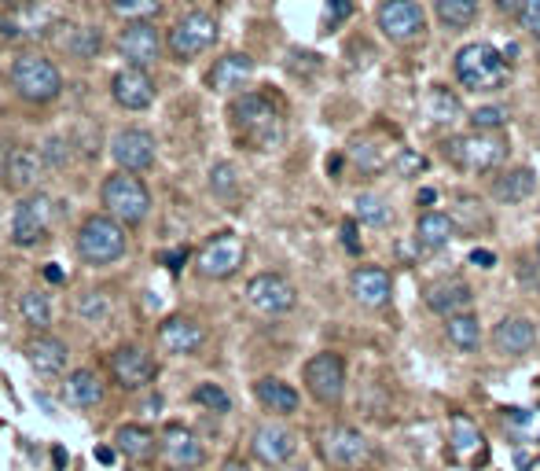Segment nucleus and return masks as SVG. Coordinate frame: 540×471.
Returning a JSON list of instances; mask_svg holds the SVG:
<instances>
[{
  "label": "nucleus",
  "instance_id": "12",
  "mask_svg": "<svg viewBox=\"0 0 540 471\" xmlns=\"http://www.w3.org/2000/svg\"><path fill=\"white\" fill-rule=\"evenodd\" d=\"M320 449H324V460L338 471H357L372 460V442L360 435L357 427H327L324 438H320Z\"/></svg>",
  "mask_w": 540,
  "mask_h": 471
},
{
  "label": "nucleus",
  "instance_id": "14",
  "mask_svg": "<svg viewBox=\"0 0 540 471\" xmlns=\"http://www.w3.org/2000/svg\"><path fill=\"white\" fill-rule=\"evenodd\" d=\"M243 258H247V247H243V240H239L236 232H217L214 240L195 254V269L206 280H228V276L239 273Z\"/></svg>",
  "mask_w": 540,
  "mask_h": 471
},
{
  "label": "nucleus",
  "instance_id": "60",
  "mask_svg": "<svg viewBox=\"0 0 540 471\" xmlns=\"http://www.w3.org/2000/svg\"><path fill=\"white\" fill-rule=\"evenodd\" d=\"M537 258H540V243H537Z\"/></svg>",
  "mask_w": 540,
  "mask_h": 471
},
{
  "label": "nucleus",
  "instance_id": "53",
  "mask_svg": "<svg viewBox=\"0 0 540 471\" xmlns=\"http://www.w3.org/2000/svg\"><path fill=\"white\" fill-rule=\"evenodd\" d=\"M471 265H478V269H493V265H496V254L485 251V247H474V251H471Z\"/></svg>",
  "mask_w": 540,
  "mask_h": 471
},
{
  "label": "nucleus",
  "instance_id": "31",
  "mask_svg": "<svg viewBox=\"0 0 540 471\" xmlns=\"http://www.w3.org/2000/svg\"><path fill=\"white\" fill-rule=\"evenodd\" d=\"M537 192V173L529 166H515V170H504L493 181V199L496 203H526L529 196Z\"/></svg>",
  "mask_w": 540,
  "mask_h": 471
},
{
  "label": "nucleus",
  "instance_id": "37",
  "mask_svg": "<svg viewBox=\"0 0 540 471\" xmlns=\"http://www.w3.org/2000/svg\"><path fill=\"white\" fill-rule=\"evenodd\" d=\"M353 214H357L360 225H372V229H386L390 221H394V210L386 203L383 196H375V192H360L353 199Z\"/></svg>",
  "mask_w": 540,
  "mask_h": 471
},
{
  "label": "nucleus",
  "instance_id": "39",
  "mask_svg": "<svg viewBox=\"0 0 540 471\" xmlns=\"http://www.w3.org/2000/svg\"><path fill=\"white\" fill-rule=\"evenodd\" d=\"M452 221L460 225V229L474 232L478 225H489V218H485V210H482V199L471 196V192H460V196H452Z\"/></svg>",
  "mask_w": 540,
  "mask_h": 471
},
{
  "label": "nucleus",
  "instance_id": "57",
  "mask_svg": "<svg viewBox=\"0 0 540 471\" xmlns=\"http://www.w3.org/2000/svg\"><path fill=\"white\" fill-rule=\"evenodd\" d=\"M434 199H438V192H434V188H423V192H419V203H423V207H430Z\"/></svg>",
  "mask_w": 540,
  "mask_h": 471
},
{
  "label": "nucleus",
  "instance_id": "28",
  "mask_svg": "<svg viewBox=\"0 0 540 471\" xmlns=\"http://www.w3.org/2000/svg\"><path fill=\"white\" fill-rule=\"evenodd\" d=\"M250 74H254V59L243 56V52H232V56H221L214 67H210L206 85H210L214 92H236V89L247 85Z\"/></svg>",
  "mask_w": 540,
  "mask_h": 471
},
{
  "label": "nucleus",
  "instance_id": "41",
  "mask_svg": "<svg viewBox=\"0 0 540 471\" xmlns=\"http://www.w3.org/2000/svg\"><path fill=\"white\" fill-rule=\"evenodd\" d=\"M463 115V107H460V96L449 89H430V118L438 122V126H445V122H456V118Z\"/></svg>",
  "mask_w": 540,
  "mask_h": 471
},
{
  "label": "nucleus",
  "instance_id": "21",
  "mask_svg": "<svg viewBox=\"0 0 540 471\" xmlns=\"http://www.w3.org/2000/svg\"><path fill=\"white\" fill-rule=\"evenodd\" d=\"M111 96L122 111H147L155 104V81H151V74L144 67H122L114 70Z\"/></svg>",
  "mask_w": 540,
  "mask_h": 471
},
{
  "label": "nucleus",
  "instance_id": "1",
  "mask_svg": "<svg viewBox=\"0 0 540 471\" xmlns=\"http://www.w3.org/2000/svg\"><path fill=\"white\" fill-rule=\"evenodd\" d=\"M232 126L247 144L261 151L280 148L283 140V115L280 107L272 104L269 92H243L232 100Z\"/></svg>",
  "mask_w": 540,
  "mask_h": 471
},
{
  "label": "nucleus",
  "instance_id": "16",
  "mask_svg": "<svg viewBox=\"0 0 540 471\" xmlns=\"http://www.w3.org/2000/svg\"><path fill=\"white\" fill-rule=\"evenodd\" d=\"M155 335H158V346L173 357H192V354H199L206 343V328L195 321V317H184V313H169V317H162Z\"/></svg>",
  "mask_w": 540,
  "mask_h": 471
},
{
  "label": "nucleus",
  "instance_id": "27",
  "mask_svg": "<svg viewBox=\"0 0 540 471\" xmlns=\"http://www.w3.org/2000/svg\"><path fill=\"white\" fill-rule=\"evenodd\" d=\"M63 402L70 409H96L103 402V380L92 372V368H74L67 372V380H63Z\"/></svg>",
  "mask_w": 540,
  "mask_h": 471
},
{
  "label": "nucleus",
  "instance_id": "17",
  "mask_svg": "<svg viewBox=\"0 0 540 471\" xmlns=\"http://www.w3.org/2000/svg\"><path fill=\"white\" fill-rule=\"evenodd\" d=\"M45 177H48V162L37 148H26L23 144V148L8 151V159H4V181H8L12 192L30 196V192H37L45 184Z\"/></svg>",
  "mask_w": 540,
  "mask_h": 471
},
{
  "label": "nucleus",
  "instance_id": "8",
  "mask_svg": "<svg viewBox=\"0 0 540 471\" xmlns=\"http://www.w3.org/2000/svg\"><path fill=\"white\" fill-rule=\"evenodd\" d=\"M169 56L177 63H192L217 45V19L210 12H188L169 30Z\"/></svg>",
  "mask_w": 540,
  "mask_h": 471
},
{
  "label": "nucleus",
  "instance_id": "49",
  "mask_svg": "<svg viewBox=\"0 0 540 471\" xmlns=\"http://www.w3.org/2000/svg\"><path fill=\"white\" fill-rule=\"evenodd\" d=\"M41 155H45V162L48 166H63V162H67V140L63 137H48L45 140V151H41Z\"/></svg>",
  "mask_w": 540,
  "mask_h": 471
},
{
  "label": "nucleus",
  "instance_id": "19",
  "mask_svg": "<svg viewBox=\"0 0 540 471\" xmlns=\"http://www.w3.org/2000/svg\"><path fill=\"white\" fill-rule=\"evenodd\" d=\"M158 453L180 471H192L206 460V449H203V442H199V435L184 424L162 427V435H158Z\"/></svg>",
  "mask_w": 540,
  "mask_h": 471
},
{
  "label": "nucleus",
  "instance_id": "20",
  "mask_svg": "<svg viewBox=\"0 0 540 471\" xmlns=\"http://www.w3.org/2000/svg\"><path fill=\"white\" fill-rule=\"evenodd\" d=\"M23 354L41 380H59V376L67 372L70 350H67L63 339H56V335H48V332L30 335V339L23 343Z\"/></svg>",
  "mask_w": 540,
  "mask_h": 471
},
{
  "label": "nucleus",
  "instance_id": "47",
  "mask_svg": "<svg viewBox=\"0 0 540 471\" xmlns=\"http://www.w3.org/2000/svg\"><path fill=\"white\" fill-rule=\"evenodd\" d=\"M394 170L401 173V177H419V173L427 170V159L419 155V151H397V159H394Z\"/></svg>",
  "mask_w": 540,
  "mask_h": 471
},
{
  "label": "nucleus",
  "instance_id": "34",
  "mask_svg": "<svg viewBox=\"0 0 540 471\" xmlns=\"http://www.w3.org/2000/svg\"><path fill=\"white\" fill-rule=\"evenodd\" d=\"M445 339H449L460 354H474V350L482 346V324H478V317H474L471 310L452 313V317H445Z\"/></svg>",
  "mask_w": 540,
  "mask_h": 471
},
{
  "label": "nucleus",
  "instance_id": "43",
  "mask_svg": "<svg viewBox=\"0 0 540 471\" xmlns=\"http://www.w3.org/2000/svg\"><path fill=\"white\" fill-rule=\"evenodd\" d=\"M107 8H111L114 15L129 19V23H140V19H155L162 4H158V0H107Z\"/></svg>",
  "mask_w": 540,
  "mask_h": 471
},
{
  "label": "nucleus",
  "instance_id": "36",
  "mask_svg": "<svg viewBox=\"0 0 540 471\" xmlns=\"http://www.w3.org/2000/svg\"><path fill=\"white\" fill-rule=\"evenodd\" d=\"M504 431L515 442H537L540 438V409H504L500 416Z\"/></svg>",
  "mask_w": 540,
  "mask_h": 471
},
{
  "label": "nucleus",
  "instance_id": "11",
  "mask_svg": "<svg viewBox=\"0 0 540 471\" xmlns=\"http://www.w3.org/2000/svg\"><path fill=\"white\" fill-rule=\"evenodd\" d=\"M375 26L383 30L386 41L408 45L427 30V15L419 8V0H383L375 8Z\"/></svg>",
  "mask_w": 540,
  "mask_h": 471
},
{
  "label": "nucleus",
  "instance_id": "54",
  "mask_svg": "<svg viewBox=\"0 0 540 471\" xmlns=\"http://www.w3.org/2000/svg\"><path fill=\"white\" fill-rule=\"evenodd\" d=\"M118 457H122L118 446H96V460H100V464H114Z\"/></svg>",
  "mask_w": 540,
  "mask_h": 471
},
{
  "label": "nucleus",
  "instance_id": "33",
  "mask_svg": "<svg viewBox=\"0 0 540 471\" xmlns=\"http://www.w3.org/2000/svg\"><path fill=\"white\" fill-rule=\"evenodd\" d=\"M485 449V438L478 431V424H471L467 416H452V435H449V453L460 464H471L478 453Z\"/></svg>",
  "mask_w": 540,
  "mask_h": 471
},
{
  "label": "nucleus",
  "instance_id": "22",
  "mask_svg": "<svg viewBox=\"0 0 540 471\" xmlns=\"http://www.w3.org/2000/svg\"><path fill=\"white\" fill-rule=\"evenodd\" d=\"M294 449H298V438H294L291 427L283 424H261L250 438V453L265 464V468H280L287 460L294 457Z\"/></svg>",
  "mask_w": 540,
  "mask_h": 471
},
{
  "label": "nucleus",
  "instance_id": "9",
  "mask_svg": "<svg viewBox=\"0 0 540 471\" xmlns=\"http://www.w3.org/2000/svg\"><path fill=\"white\" fill-rule=\"evenodd\" d=\"M305 391L313 394V402L320 405H338L346 394V361L335 350H320L305 361L302 368Z\"/></svg>",
  "mask_w": 540,
  "mask_h": 471
},
{
  "label": "nucleus",
  "instance_id": "42",
  "mask_svg": "<svg viewBox=\"0 0 540 471\" xmlns=\"http://www.w3.org/2000/svg\"><path fill=\"white\" fill-rule=\"evenodd\" d=\"M192 402L203 405V409H210V413H217V416L232 413V398H228V391L221 383H199L192 391Z\"/></svg>",
  "mask_w": 540,
  "mask_h": 471
},
{
  "label": "nucleus",
  "instance_id": "18",
  "mask_svg": "<svg viewBox=\"0 0 540 471\" xmlns=\"http://www.w3.org/2000/svg\"><path fill=\"white\" fill-rule=\"evenodd\" d=\"M118 56L129 63V67H155L158 56H162V37L151 26V19H140V23H129L118 34Z\"/></svg>",
  "mask_w": 540,
  "mask_h": 471
},
{
  "label": "nucleus",
  "instance_id": "45",
  "mask_svg": "<svg viewBox=\"0 0 540 471\" xmlns=\"http://www.w3.org/2000/svg\"><path fill=\"white\" fill-rule=\"evenodd\" d=\"M210 192L221 199H232L239 192V177L232 162H217L214 170H210Z\"/></svg>",
  "mask_w": 540,
  "mask_h": 471
},
{
  "label": "nucleus",
  "instance_id": "51",
  "mask_svg": "<svg viewBox=\"0 0 540 471\" xmlns=\"http://www.w3.org/2000/svg\"><path fill=\"white\" fill-rule=\"evenodd\" d=\"M188 262V251L184 247H177V251H166L162 254V265H166L169 273H180V265Z\"/></svg>",
  "mask_w": 540,
  "mask_h": 471
},
{
  "label": "nucleus",
  "instance_id": "2",
  "mask_svg": "<svg viewBox=\"0 0 540 471\" xmlns=\"http://www.w3.org/2000/svg\"><path fill=\"white\" fill-rule=\"evenodd\" d=\"M8 85L19 100L45 107L63 96V70L41 52H23L8 63Z\"/></svg>",
  "mask_w": 540,
  "mask_h": 471
},
{
  "label": "nucleus",
  "instance_id": "15",
  "mask_svg": "<svg viewBox=\"0 0 540 471\" xmlns=\"http://www.w3.org/2000/svg\"><path fill=\"white\" fill-rule=\"evenodd\" d=\"M107 148H111V159H114L118 170L147 173L151 166H155V137L140 126L118 129Z\"/></svg>",
  "mask_w": 540,
  "mask_h": 471
},
{
  "label": "nucleus",
  "instance_id": "30",
  "mask_svg": "<svg viewBox=\"0 0 540 471\" xmlns=\"http://www.w3.org/2000/svg\"><path fill=\"white\" fill-rule=\"evenodd\" d=\"M114 446L122 457H129L133 464H147L158 453V435L147 424H122L114 431Z\"/></svg>",
  "mask_w": 540,
  "mask_h": 471
},
{
  "label": "nucleus",
  "instance_id": "38",
  "mask_svg": "<svg viewBox=\"0 0 540 471\" xmlns=\"http://www.w3.org/2000/svg\"><path fill=\"white\" fill-rule=\"evenodd\" d=\"M434 15L449 30H467L478 19V0H434Z\"/></svg>",
  "mask_w": 540,
  "mask_h": 471
},
{
  "label": "nucleus",
  "instance_id": "7",
  "mask_svg": "<svg viewBox=\"0 0 540 471\" xmlns=\"http://www.w3.org/2000/svg\"><path fill=\"white\" fill-rule=\"evenodd\" d=\"M107 372L118 391H147L158 376V365L140 343H122L107 354Z\"/></svg>",
  "mask_w": 540,
  "mask_h": 471
},
{
  "label": "nucleus",
  "instance_id": "40",
  "mask_svg": "<svg viewBox=\"0 0 540 471\" xmlns=\"http://www.w3.org/2000/svg\"><path fill=\"white\" fill-rule=\"evenodd\" d=\"M507 118H511V111H507L504 104H482L471 111V129L474 133H500V129L507 126Z\"/></svg>",
  "mask_w": 540,
  "mask_h": 471
},
{
  "label": "nucleus",
  "instance_id": "50",
  "mask_svg": "<svg viewBox=\"0 0 540 471\" xmlns=\"http://www.w3.org/2000/svg\"><path fill=\"white\" fill-rule=\"evenodd\" d=\"M342 247L349 254H360V240H357V218L342 221Z\"/></svg>",
  "mask_w": 540,
  "mask_h": 471
},
{
  "label": "nucleus",
  "instance_id": "44",
  "mask_svg": "<svg viewBox=\"0 0 540 471\" xmlns=\"http://www.w3.org/2000/svg\"><path fill=\"white\" fill-rule=\"evenodd\" d=\"M78 313H81V321H89V324L107 321V317H111V299H107V291H89V295H81Z\"/></svg>",
  "mask_w": 540,
  "mask_h": 471
},
{
  "label": "nucleus",
  "instance_id": "52",
  "mask_svg": "<svg viewBox=\"0 0 540 471\" xmlns=\"http://www.w3.org/2000/svg\"><path fill=\"white\" fill-rule=\"evenodd\" d=\"M496 12L507 15V19H518L522 15V8H526V0H493Z\"/></svg>",
  "mask_w": 540,
  "mask_h": 471
},
{
  "label": "nucleus",
  "instance_id": "10",
  "mask_svg": "<svg viewBox=\"0 0 540 471\" xmlns=\"http://www.w3.org/2000/svg\"><path fill=\"white\" fill-rule=\"evenodd\" d=\"M52 232V199L45 192L19 196L12 210V243L15 247H41Z\"/></svg>",
  "mask_w": 540,
  "mask_h": 471
},
{
  "label": "nucleus",
  "instance_id": "58",
  "mask_svg": "<svg viewBox=\"0 0 540 471\" xmlns=\"http://www.w3.org/2000/svg\"><path fill=\"white\" fill-rule=\"evenodd\" d=\"M221 471H250V468L243 464V460H225V468Z\"/></svg>",
  "mask_w": 540,
  "mask_h": 471
},
{
  "label": "nucleus",
  "instance_id": "13",
  "mask_svg": "<svg viewBox=\"0 0 540 471\" xmlns=\"http://www.w3.org/2000/svg\"><path fill=\"white\" fill-rule=\"evenodd\" d=\"M247 302L250 310H258L261 317H283L298 306V291L287 276L280 273H258L250 276L247 284Z\"/></svg>",
  "mask_w": 540,
  "mask_h": 471
},
{
  "label": "nucleus",
  "instance_id": "4",
  "mask_svg": "<svg viewBox=\"0 0 540 471\" xmlns=\"http://www.w3.org/2000/svg\"><path fill=\"white\" fill-rule=\"evenodd\" d=\"M125 225L114 221L111 214H89L81 221L78 232H74V251L85 265L92 269H103V265H114L125 258Z\"/></svg>",
  "mask_w": 540,
  "mask_h": 471
},
{
  "label": "nucleus",
  "instance_id": "6",
  "mask_svg": "<svg viewBox=\"0 0 540 471\" xmlns=\"http://www.w3.org/2000/svg\"><path fill=\"white\" fill-rule=\"evenodd\" d=\"M441 155L467 173H493L507 159V140L500 133H463L441 144Z\"/></svg>",
  "mask_w": 540,
  "mask_h": 471
},
{
  "label": "nucleus",
  "instance_id": "32",
  "mask_svg": "<svg viewBox=\"0 0 540 471\" xmlns=\"http://www.w3.org/2000/svg\"><path fill=\"white\" fill-rule=\"evenodd\" d=\"M59 45H63V52H67L70 59L89 63V59L100 56L103 37L96 26H63V30H59Z\"/></svg>",
  "mask_w": 540,
  "mask_h": 471
},
{
  "label": "nucleus",
  "instance_id": "5",
  "mask_svg": "<svg viewBox=\"0 0 540 471\" xmlns=\"http://www.w3.org/2000/svg\"><path fill=\"white\" fill-rule=\"evenodd\" d=\"M452 74L463 89L471 92H496L507 81V56L496 52L489 41H474L463 45L452 59Z\"/></svg>",
  "mask_w": 540,
  "mask_h": 471
},
{
  "label": "nucleus",
  "instance_id": "56",
  "mask_svg": "<svg viewBox=\"0 0 540 471\" xmlns=\"http://www.w3.org/2000/svg\"><path fill=\"white\" fill-rule=\"evenodd\" d=\"M158 409H162V398H158V394H151V398H147V405H144V416H158Z\"/></svg>",
  "mask_w": 540,
  "mask_h": 471
},
{
  "label": "nucleus",
  "instance_id": "46",
  "mask_svg": "<svg viewBox=\"0 0 540 471\" xmlns=\"http://www.w3.org/2000/svg\"><path fill=\"white\" fill-rule=\"evenodd\" d=\"M349 15H353V0H327V8H324V34L338 30V26L346 23Z\"/></svg>",
  "mask_w": 540,
  "mask_h": 471
},
{
  "label": "nucleus",
  "instance_id": "55",
  "mask_svg": "<svg viewBox=\"0 0 540 471\" xmlns=\"http://www.w3.org/2000/svg\"><path fill=\"white\" fill-rule=\"evenodd\" d=\"M45 280H48V284H63V280H67V273H63L59 265H45Z\"/></svg>",
  "mask_w": 540,
  "mask_h": 471
},
{
  "label": "nucleus",
  "instance_id": "29",
  "mask_svg": "<svg viewBox=\"0 0 540 471\" xmlns=\"http://www.w3.org/2000/svg\"><path fill=\"white\" fill-rule=\"evenodd\" d=\"M456 232H460V225L452 221V214L427 210V214H419L416 221V247L419 251H441V247H449V243L456 240Z\"/></svg>",
  "mask_w": 540,
  "mask_h": 471
},
{
  "label": "nucleus",
  "instance_id": "59",
  "mask_svg": "<svg viewBox=\"0 0 540 471\" xmlns=\"http://www.w3.org/2000/svg\"><path fill=\"white\" fill-rule=\"evenodd\" d=\"M19 4H30V0H0V8H19Z\"/></svg>",
  "mask_w": 540,
  "mask_h": 471
},
{
  "label": "nucleus",
  "instance_id": "35",
  "mask_svg": "<svg viewBox=\"0 0 540 471\" xmlns=\"http://www.w3.org/2000/svg\"><path fill=\"white\" fill-rule=\"evenodd\" d=\"M19 313H23V321L30 324L34 332H48V328H52V317H56V306H52V295L34 288L19 295Z\"/></svg>",
  "mask_w": 540,
  "mask_h": 471
},
{
  "label": "nucleus",
  "instance_id": "23",
  "mask_svg": "<svg viewBox=\"0 0 540 471\" xmlns=\"http://www.w3.org/2000/svg\"><path fill=\"white\" fill-rule=\"evenodd\" d=\"M349 291H353V299L360 306H368V310H383L390 295H394V280L386 273L383 265H357L353 273H349Z\"/></svg>",
  "mask_w": 540,
  "mask_h": 471
},
{
  "label": "nucleus",
  "instance_id": "26",
  "mask_svg": "<svg viewBox=\"0 0 540 471\" xmlns=\"http://www.w3.org/2000/svg\"><path fill=\"white\" fill-rule=\"evenodd\" d=\"M254 398L265 413H276V416H294L302 409V394L294 391L291 383L280 380V376H261L254 383Z\"/></svg>",
  "mask_w": 540,
  "mask_h": 471
},
{
  "label": "nucleus",
  "instance_id": "48",
  "mask_svg": "<svg viewBox=\"0 0 540 471\" xmlns=\"http://www.w3.org/2000/svg\"><path fill=\"white\" fill-rule=\"evenodd\" d=\"M518 23H522V30H526L533 41H540V0H526V8H522V15H518Z\"/></svg>",
  "mask_w": 540,
  "mask_h": 471
},
{
  "label": "nucleus",
  "instance_id": "25",
  "mask_svg": "<svg viewBox=\"0 0 540 471\" xmlns=\"http://www.w3.org/2000/svg\"><path fill=\"white\" fill-rule=\"evenodd\" d=\"M537 343V324L529 317H504L493 328V350L504 357H522Z\"/></svg>",
  "mask_w": 540,
  "mask_h": 471
},
{
  "label": "nucleus",
  "instance_id": "3",
  "mask_svg": "<svg viewBox=\"0 0 540 471\" xmlns=\"http://www.w3.org/2000/svg\"><path fill=\"white\" fill-rule=\"evenodd\" d=\"M100 207L103 214L122 221L125 229H140V225L151 218V192H147L144 177L129 170H114L111 177H103Z\"/></svg>",
  "mask_w": 540,
  "mask_h": 471
},
{
  "label": "nucleus",
  "instance_id": "24",
  "mask_svg": "<svg viewBox=\"0 0 540 471\" xmlns=\"http://www.w3.org/2000/svg\"><path fill=\"white\" fill-rule=\"evenodd\" d=\"M423 302H427L430 313H438V317H452V313H467L474 306V291L467 280H438V284H430L423 291Z\"/></svg>",
  "mask_w": 540,
  "mask_h": 471
}]
</instances>
